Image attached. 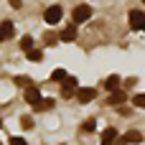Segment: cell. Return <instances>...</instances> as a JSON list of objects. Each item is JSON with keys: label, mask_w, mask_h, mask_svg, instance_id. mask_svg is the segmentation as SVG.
Segmentation results:
<instances>
[{"label": "cell", "mask_w": 145, "mask_h": 145, "mask_svg": "<svg viewBox=\"0 0 145 145\" xmlns=\"http://www.w3.org/2000/svg\"><path fill=\"white\" fill-rule=\"evenodd\" d=\"M28 61H43V51H41V48L28 51Z\"/></svg>", "instance_id": "cell-15"}, {"label": "cell", "mask_w": 145, "mask_h": 145, "mask_svg": "<svg viewBox=\"0 0 145 145\" xmlns=\"http://www.w3.org/2000/svg\"><path fill=\"white\" fill-rule=\"evenodd\" d=\"M23 97H25V102H28V105H33V107H36V105L41 102V89L31 84V87L25 89V94H23Z\"/></svg>", "instance_id": "cell-6"}, {"label": "cell", "mask_w": 145, "mask_h": 145, "mask_svg": "<svg viewBox=\"0 0 145 145\" xmlns=\"http://www.w3.org/2000/svg\"><path fill=\"white\" fill-rule=\"evenodd\" d=\"M66 79H69V74L64 69H54L51 71V82H66Z\"/></svg>", "instance_id": "cell-13"}, {"label": "cell", "mask_w": 145, "mask_h": 145, "mask_svg": "<svg viewBox=\"0 0 145 145\" xmlns=\"http://www.w3.org/2000/svg\"><path fill=\"white\" fill-rule=\"evenodd\" d=\"M143 33H145V23H143Z\"/></svg>", "instance_id": "cell-22"}, {"label": "cell", "mask_w": 145, "mask_h": 145, "mask_svg": "<svg viewBox=\"0 0 145 145\" xmlns=\"http://www.w3.org/2000/svg\"><path fill=\"white\" fill-rule=\"evenodd\" d=\"M79 92V87H76V79L74 76H69L64 84H61V97H74Z\"/></svg>", "instance_id": "cell-3"}, {"label": "cell", "mask_w": 145, "mask_h": 145, "mask_svg": "<svg viewBox=\"0 0 145 145\" xmlns=\"http://www.w3.org/2000/svg\"><path fill=\"white\" fill-rule=\"evenodd\" d=\"M143 23H145L143 10H130V28L133 31H143Z\"/></svg>", "instance_id": "cell-5"}, {"label": "cell", "mask_w": 145, "mask_h": 145, "mask_svg": "<svg viewBox=\"0 0 145 145\" xmlns=\"http://www.w3.org/2000/svg\"><path fill=\"white\" fill-rule=\"evenodd\" d=\"M20 48H23L25 54L33 51V38H31V36H23V38H20Z\"/></svg>", "instance_id": "cell-14"}, {"label": "cell", "mask_w": 145, "mask_h": 145, "mask_svg": "<svg viewBox=\"0 0 145 145\" xmlns=\"http://www.w3.org/2000/svg\"><path fill=\"white\" fill-rule=\"evenodd\" d=\"M133 105H135L138 110H145V94H135V97H133Z\"/></svg>", "instance_id": "cell-17"}, {"label": "cell", "mask_w": 145, "mask_h": 145, "mask_svg": "<svg viewBox=\"0 0 145 145\" xmlns=\"http://www.w3.org/2000/svg\"><path fill=\"white\" fill-rule=\"evenodd\" d=\"M125 102H127V94H125L122 89H120V92H112V94L107 97V105H110V107H120V105H125Z\"/></svg>", "instance_id": "cell-7"}, {"label": "cell", "mask_w": 145, "mask_h": 145, "mask_svg": "<svg viewBox=\"0 0 145 145\" xmlns=\"http://www.w3.org/2000/svg\"><path fill=\"white\" fill-rule=\"evenodd\" d=\"M94 97H97V89H92V87H79V92H76V99H79L82 105L92 102Z\"/></svg>", "instance_id": "cell-4"}, {"label": "cell", "mask_w": 145, "mask_h": 145, "mask_svg": "<svg viewBox=\"0 0 145 145\" xmlns=\"http://www.w3.org/2000/svg\"><path fill=\"white\" fill-rule=\"evenodd\" d=\"M15 84H18V87H25V89H28V87H31V76H15Z\"/></svg>", "instance_id": "cell-18"}, {"label": "cell", "mask_w": 145, "mask_h": 145, "mask_svg": "<svg viewBox=\"0 0 145 145\" xmlns=\"http://www.w3.org/2000/svg\"><path fill=\"white\" fill-rule=\"evenodd\" d=\"M10 145H28L23 138H10Z\"/></svg>", "instance_id": "cell-21"}, {"label": "cell", "mask_w": 145, "mask_h": 145, "mask_svg": "<svg viewBox=\"0 0 145 145\" xmlns=\"http://www.w3.org/2000/svg\"><path fill=\"white\" fill-rule=\"evenodd\" d=\"M51 107H54V99H41L33 110H36V112H41V110H51Z\"/></svg>", "instance_id": "cell-16"}, {"label": "cell", "mask_w": 145, "mask_h": 145, "mask_svg": "<svg viewBox=\"0 0 145 145\" xmlns=\"http://www.w3.org/2000/svg\"><path fill=\"white\" fill-rule=\"evenodd\" d=\"M13 33H15V25H13V20H3V23H0V41H8V38H13Z\"/></svg>", "instance_id": "cell-8"}, {"label": "cell", "mask_w": 145, "mask_h": 145, "mask_svg": "<svg viewBox=\"0 0 145 145\" xmlns=\"http://www.w3.org/2000/svg\"><path fill=\"white\" fill-rule=\"evenodd\" d=\"M20 125H23L25 130H31V127H33V120H31V117H20Z\"/></svg>", "instance_id": "cell-20"}, {"label": "cell", "mask_w": 145, "mask_h": 145, "mask_svg": "<svg viewBox=\"0 0 145 145\" xmlns=\"http://www.w3.org/2000/svg\"><path fill=\"white\" fill-rule=\"evenodd\" d=\"M94 130H97L94 120H87V122H84V133H94Z\"/></svg>", "instance_id": "cell-19"}, {"label": "cell", "mask_w": 145, "mask_h": 145, "mask_svg": "<svg viewBox=\"0 0 145 145\" xmlns=\"http://www.w3.org/2000/svg\"><path fill=\"white\" fill-rule=\"evenodd\" d=\"M105 89L112 94V92H120V76L117 74H112V76H107V82H105Z\"/></svg>", "instance_id": "cell-11"}, {"label": "cell", "mask_w": 145, "mask_h": 145, "mask_svg": "<svg viewBox=\"0 0 145 145\" xmlns=\"http://www.w3.org/2000/svg\"><path fill=\"white\" fill-rule=\"evenodd\" d=\"M115 140H117V130H115V127H107V130L102 133V145H112Z\"/></svg>", "instance_id": "cell-12"}, {"label": "cell", "mask_w": 145, "mask_h": 145, "mask_svg": "<svg viewBox=\"0 0 145 145\" xmlns=\"http://www.w3.org/2000/svg\"><path fill=\"white\" fill-rule=\"evenodd\" d=\"M89 18H92V8H89V5H76V8H74V13H71V23H74V25L87 23Z\"/></svg>", "instance_id": "cell-2"}, {"label": "cell", "mask_w": 145, "mask_h": 145, "mask_svg": "<svg viewBox=\"0 0 145 145\" xmlns=\"http://www.w3.org/2000/svg\"><path fill=\"white\" fill-rule=\"evenodd\" d=\"M59 41H69V43H71V41H76V25H74V23H69V25L59 33Z\"/></svg>", "instance_id": "cell-9"}, {"label": "cell", "mask_w": 145, "mask_h": 145, "mask_svg": "<svg viewBox=\"0 0 145 145\" xmlns=\"http://www.w3.org/2000/svg\"><path fill=\"white\" fill-rule=\"evenodd\" d=\"M0 127H3V120H0Z\"/></svg>", "instance_id": "cell-23"}, {"label": "cell", "mask_w": 145, "mask_h": 145, "mask_svg": "<svg viewBox=\"0 0 145 145\" xmlns=\"http://www.w3.org/2000/svg\"><path fill=\"white\" fill-rule=\"evenodd\" d=\"M61 18H64V8H61V5H48L46 13H43V20H46L48 25H59Z\"/></svg>", "instance_id": "cell-1"}, {"label": "cell", "mask_w": 145, "mask_h": 145, "mask_svg": "<svg viewBox=\"0 0 145 145\" xmlns=\"http://www.w3.org/2000/svg\"><path fill=\"white\" fill-rule=\"evenodd\" d=\"M122 143H125V145H138V143H143V133L130 130V133H125V135H122Z\"/></svg>", "instance_id": "cell-10"}]
</instances>
